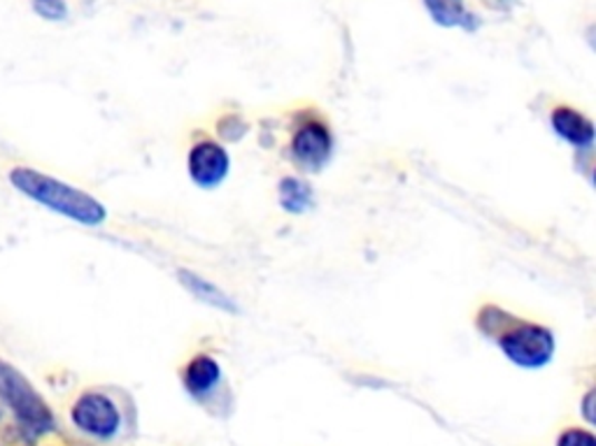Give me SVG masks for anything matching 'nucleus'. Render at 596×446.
I'll use <instances>...</instances> for the list:
<instances>
[{
  "label": "nucleus",
  "mask_w": 596,
  "mask_h": 446,
  "mask_svg": "<svg viewBox=\"0 0 596 446\" xmlns=\"http://www.w3.org/2000/svg\"><path fill=\"white\" fill-rule=\"evenodd\" d=\"M33 10L47 21H63L68 17L66 0H33Z\"/></svg>",
  "instance_id": "f8f14e48"
},
{
  "label": "nucleus",
  "mask_w": 596,
  "mask_h": 446,
  "mask_svg": "<svg viewBox=\"0 0 596 446\" xmlns=\"http://www.w3.org/2000/svg\"><path fill=\"white\" fill-rule=\"evenodd\" d=\"M277 194H280V205L292 215L307 212V209L313 207V200H315L313 187H310L307 181H303L299 177H284L280 181Z\"/></svg>",
  "instance_id": "9b49d317"
},
{
  "label": "nucleus",
  "mask_w": 596,
  "mask_h": 446,
  "mask_svg": "<svg viewBox=\"0 0 596 446\" xmlns=\"http://www.w3.org/2000/svg\"><path fill=\"white\" fill-rule=\"evenodd\" d=\"M183 379H185V388L192 393L194 398H205V396H211V393L219 386L222 367L213 356L201 354V356L189 360V365L185 367Z\"/></svg>",
  "instance_id": "6e6552de"
},
{
  "label": "nucleus",
  "mask_w": 596,
  "mask_h": 446,
  "mask_svg": "<svg viewBox=\"0 0 596 446\" xmlns=\"http://www.w3.org/2000/svg\"><path fill=\"white\" fill-rule=\"evenodd\" d=\"M497 343L504 356L510 363L525 367V370H540V367H546L557 349L553 330L529 321H515L510 328L499 333Z\"/></svg>",
  "instance_id": "7ed1b4c3"
},
{
  "label": "nucleus",
  "mask_w": 596,
  "mask_h": 446,
  "mask_svg": "<svg viewBox=\"0 0 596 446\" xmlns=\"http://www.w3.org/2000/svg\"><path fill=\"white\" fill-rule=\"evenodd\" d=\"M583 414L589 424H594V390H589L583 400Z\"/></svg>",
  "instance_id": "4468645a"
},
{
  "label": "nucleus",
  "mask_w": 596,
  "mask_h": 446,
  "mask_svg": "<svg viewBox=\"0 0 596 446\" xmlns=\"http://www.w3.org/2000/svg\"><path fill=\"white\" fill-rule=\"evenodd\" d=\"M424 8L429 17L438 23L446 26V29H466L476 31L478 29V17L466 10L463 0H424Z\"/></svg>",
  "instance_id": "1a4fd4ad"
},
{
  "label": "nucleus",
  "mask_w": 596,
  "mask_h": 446,
  "mask_svg": "<svg viewBox=\"0 0 596 446\" xmlns=\"http://www.w3.org/2000/svg\"><path fill=\"white\" fill-rule=\"evenodd\" d=\"M72 424L96 439H113L121 428V414L106 393H82L70 409Z\"/></svg>",
  "instance_id": "20e7f679"
},
{
  "label": "nucleus",
  "mask_w": 596,
  "mask_h": 446,
  "mask_svg": "<svg viewBox=\"0 0 596 446\" xmlns=\"http://www.w3.org/2000/svg\"><path fill=\"white\" fill-rule=\"evenodd\" d=\"M10 184L26 198L80 226L94 228L108 219V209L98 198L40 170L19 166L10 172Z\"/></svg>",
  "instance_id": "f257e3e1"
},
{
  "label": "nucleus",
  "mask_w": 596,
  "mask_h": 446,
  "mask_svg": "<svg viewBox=\"0 0 596 446\" xmlns=\"http://www.w3.org/2000/svg\"><path fill=\"white\" fill-rule=\"evenodd\" d=\"M187 170L198 189H217L231 170V159H228L226 147H222L215 140L196 142L189 151Z\"/></svg>",
  "instance_id": "423d86ee"
},
{
  "label": "nucleus",
  "mask_w": 596,
  "mask_h": 446,
  "mask_svg": "<svg viewBox=\"0 0 596 446\" xmlns=\"http://www.w3.org/2000/svg\"><path fill=\"white\" fill-rule=\"evenodd\" d=\"M177 277H179V281H183V286L187 288V291H189L194 298H198L201 303L211 305V307H215V309H222V311H226V314H238V305L233 303V300L222 291V288H219L217 284H213L211 279H205V277H201V275H196V272H192V270H179Z\"/></svg>",
  "instance_id": "9d476101"
},
{
  "label": "nucleus",
  "mask_w": 596,
  "mask_h": 446,
  "mask_svg": "<svg viewBox=\"0 0 596 446\" xmlns=\"http://www.w3.org/2000/svg\"><path fill=\"white\" fill-rule=\"evenodd\" d=\"M550 126L555 130V136L561 138L564 142H568L576 149L589 151L594 147V123L592 119H587L583 112L574 110V108H555L553 117H550Z\"/></svg>",
  "instance_id": "0eeeda50"
},
{
  "label": "nucleus",
  "mask_w": 596,
  "mask_h": 446,
  "mask_svg": "<svg viewBox=\"0 0 596 446\" xmlns=\"http://www.w3.org/2000/svg\"><path fill=\"white\" fill-rule=\"evenodd\" d=\"M557 446H596V437L585 428H568L559 435Z\"/></svg>",
  "instance_id": "ddd939ff"
},
{
  "label": "nucleus",
  "mask_w": 596,
  "mask_h": 446,
  "mask_svg": "<svg viewBox=\"0 0 596 446\" xmlns=\"http://www.w3.org/2000/svg\"><path fill=\"white\" fill-rule=\"evenodd\" d=\"M0 400L10 407L19 426L29 435L38 437L55 430L57 422L47 400L12 363L3 358H0Z\"/></svg>",
  "instance_id": "f03ea898"
},
{
  "label": "nucleus",
  "mask_w": 596,
  "mask_h": 446,
  "mask_svg": "<svg viewBox=\"0 0 596 446\" xmlns=\"http://www.w3.org/2000/svg\"><path fill=\"white\" fill-rule=\"evenodd\" d=\"M292 159L305 172H320L326 168L333 156V136L326 123L310 119L301 123L292 136Z\"/></svg>",
  "instance_id": "39448f33"
}]
</instances>
